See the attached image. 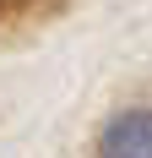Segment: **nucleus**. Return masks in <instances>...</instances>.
I'll use <instances>...</instances> for the list:
<instances>
[{"instance_id": "f257e3e1", "label": "nucleus", "mask_w": 152, "mask_h": 158, "mask_svg": "<svg viewBox=\"0 0 152 158\" xmlns=\"http://www.w3.org/2000/svg\"><path fill=\"white\" fill-rule=\"evenodd\" d=\"M98 158H152V109H120L98 131Z\"/></svg>"}]
</instances>
